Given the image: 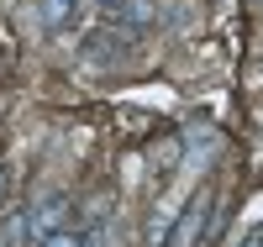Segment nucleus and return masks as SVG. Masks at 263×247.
<instances>
[{
    "mask_svg": "<svg viewBox=\"0 0 263 247\" xmlns=\"http://www.w3.org/2000/svg\"><path fill=\"white\" fill-rule=\"evenodd\" d=\"M69 216H74V200H69V195H42L27 216H16V226H11V232L27 242V247H42L53 232L69 226Z\"/></svg>",
    "mask_w": 263,
    "mask_h": 247,
    "instance_id": "1",
    "label": "nucleus"
},
{
    "mask_svg": "<svg viewBox=\"0 0 263 247\" xmlns=\"http://www.w3.org/2000/svg\"><path fill=\"white\" fill-rule=\"evenodd\" d=\"M211 221H216V195H211V189H200V195H195L190 205L179 211V221L168 226L163 247H200V242L211 237Z\"/></svg>",
    "mask_w": 263,
    "mask_h": 247,
    "instance_id": "2",
    "label": "nucleus"
},
{
    "mask_svg": "<svg viewBox=\"0 0 263 247\" xmlns=\"http://www.w3.org/2000/svg\"><path fill=\"white\" fill-rule=\"evenodd\" d=\"M79 6H84V0H37V16H42L48 32H63V27L79 21Z\"/></svg>",
    "mask_w": 263,
    "mask_h": 247,
    "instance_id": "3",
    "label": "nucleus"
},
{
    "mask_svg": "<svg viewBox=\"0 0 263 247\" xmlns=\"http://www.w3.org/2000/svg\"><path fill=\"white\" fill-rule=\"evenodd\" d=\"M153 21H158L153 0H121V6H116V27L121 32H147Z\"/></svg>",
    "mask_w": 263,
    "mask_h": 247,
    "instance_id": "4",
    "label": "nucleus"
},
{
    "mask_svg": "<svg viewBox=\"0 0 263 247\" xmlns=\"http://www.w3.org/2000/svg\"><path fill=\"white\" fill-rule=\"evenodd\" d=\"M42 247H84V232H74V226H63V232H53Z\"/></svg>",
    "mask_w": 263,
    "mask_h": 247,
    "instance_id": "5",
    "label": "nucleus"
},
{
    "mask_svg": "<svg viewBox=\"0 0 263 247\" xmlns=\"http://www.w3.org/2000/svg\"><path fill=\"white\" fill-rule=\"evenodd\" d=\"M11 195V174H6V163H0V200Z\"/></svg>",
    "mask_w": 263,
    "mask_h": 247,
    "instance_id": "6",
    "label": "nucleus"
},
{
    "mask_svg": "<svg viewBox=\"0 0 263 247\" xmlns=\"http://www.w3.org/2000/svg\"><path fill=\"white\" fill-rule=\"evenodd\" d=\"M242 247H263V232H253V237H248V242H242Z\"/></svg>",
    "mask_w": 263,
    "mask_h": 247,
    "instance_id": "7",
    "label": "nucleus"
},
{
    "mask_svg": "<svg viewBox=\"0 0 263 247\" xmlns=\"http://www.w3.org/2000/svg\"><path fill=\"white\" fill-rule=\"evenodd\" d=\"M100 6H105V11H116V6H121V0H100Z\"/></svg>",
    "mask_w": 263,
    "mask_h": 247,
    "instance_id": "8",
    "label": "nucleus"
}]
</instances>
